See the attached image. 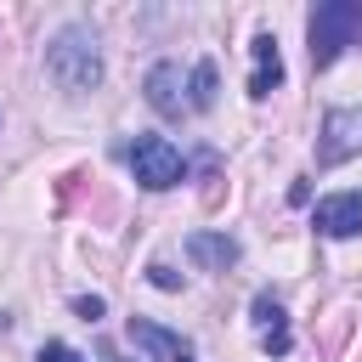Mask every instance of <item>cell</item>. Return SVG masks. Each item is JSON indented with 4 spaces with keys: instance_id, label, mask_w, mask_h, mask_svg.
<instances>
[{
    "instance_id": "obj_1",
    "label": "cell",
    "mask_w": 362,
    "mask_h": 362,
    "mask_svg": "<svg viewBox=\"0 0 362 362\" xmlns=\"http://www.w3.org/2000/svg\"><path fill=\"white\" fill-rule=\"evenodd\" d=\"M45 74L62 85V90H96L102 85V51H96V34L90 28H62L51 45H45Z\"/></svg>"
},
{
    "instance_id": "obj_2",
    "label": "cell",
    "mask_w": 362,
    "mask_h": 362,
    "mask_svg": "<svg viewBox=\"0 0 362 362\" xmlns=\"http://www.w3.org/2000/svg\"><path fill=\"white\" fill-rule=\"evenodd\" d=\"M305 34H311V62L328 68L339 51L362 45V0H322V6L311 11Z\"/></svg>"
},
{
    "instance_id": "obj_3",
    "label": "cell",
    "mask_w": 362,
    "mask_h": 362,
    "mask_svg": "<svg viewBox=\"0 0 362 362\" xmlns=\"http://www.w3.org/2000/svg\"><path fill=\"white\" fill-rule=\"evenodd\" d=\"M124 164L136 170V181H141L147 192H170V187L187 181V158H181L164 136H136V141L124 147Z\"/></svg>"
},
{
    "instance_id": "obj_4",
    "label": "cell",
    "mask_w": 362,
    "mask_h": 362,
    "mask_svg": "<svg viewBox=\"0 0 362 362\" xmlns=\"http://www.w3.org/2000/svg\"><path fill=\"white\" fill-rule=\"evenodd\" d=\"M362 153V107H334L317 130V164H345Z\"/></svg>"
},
{
    "instance_id": "obj_5",
    "label": "cell",
    "mask_w": 362,
    "mask_h": 362,
    "mask_svg": "<svg viewBox=\"0 0 362 362\" xmlns=\"http://www.w3.org/2000/svg\"><path fill=\"white\" fill-rule=\"evenodd\" d=\"M181 85H187V79H181V62H153V68H147V107L164 113V119L192 113V102H187Z\"/></svg>"
},
{
    "instance_id": "obj_6",
    "label": "cell",
    "mask_w": 362,
    "mask_h": 362,
    "mask_svg": "<svg viewBox=\"0 0 362 362\" xmlns=\"http://www.w3.org/2000/svg\"><path fill=\"white\" fill-rule=\"evenodd\" d=\"M311 221H317L322 238H356V232H362V192H334V198H322Z\"/></svg>"
},
{
    "instance_id": "obj_7",
    "label": "cell",
    "mask_w": 362,
    "mask_h": 362,
    "mask_svg": "<svg viewBox=\"0 0 362 362\" xmlns=\"http://www.w3.org/2000/svg\"><path fill=\"white\" fill-rule=\"evenodd\" d=\"M238 238H226V232H192L187 238V260L198 266V272H226V266H238Z\"/></svg>"
},
{
    "instance_id": "obj_8",
    "label": "cell",
    "mask_w": 362,
    "mask_h": 362,
    "mask_svg": "<svg viewBox=\"0 0 362 362\" xmlns=\"http://www.w3.org/2000/svg\"><path fill=\"white\" fill-rule=\"evenodd\" d=\"M130 345L147 351L153 362H192V351H187L170 328H158V322H147V317H130Z\"/></svg>"
},
{
    "instance_id": "obj_9",
    "label": "cell",
    "mask_w": 362,
    "mask_h": 362,
    "mask_svg": "<svg viewBox=\"0 0 362 362\" xmlns=\"http://www.w3.org/2000/svg\"><path fill=\"white\" fill-rule=\"evenodd\" d=\"M255 334H260V345H266L272 356H288V345H294L288 317H283V305H277L272 294H255Z\"/></svg>"
},
{
    "instance_id": "obj_10",
    "label": "cell",
    "mask_w": 362,
    "mask_h": 362,
    "mask_svg": "<svg viewBox=\"0 0 362 362\" xmlns=\"http://www.w3.org/2000/svg\"><path fill=\"white\" fill-rule=\"evenodd\" d=\"M283 85V57H277V40L272 34H255V79H249V96H272Z\"/></svg>"
},
{
    "instance_id": "obj_11",
    "label": "cell",
    "mask_w": 362,
    "mask_h": 362,
    "mask_svg": "<svg viewBox=\"0 0 362 362\" xmlns=\"http://www.w3.org/2000/svg\"><path fill=\"white\" fill-rule=\"evenodd\" d=\"M187 102H192V113H209V107H215V62H192V74H187Z\"/></svg>"
},
{
    "instance_id": "obj_12",
    "label": "cell",
    "mask_w": 362,
    "mask_h": 362,
    "mask_svg": "<svg viewBox=\"0 0 362 362\" xmlns=\"http://www.w3.org/2000/svg\"><path fill=\"white\" fill-rule=\"evenodd\" d=\"M40 362H79V351L62 345V339H51V345H40Z\"/></svg>"
},
{
    "instance_id": "obj_13",
    "label": "cell",
    "mask_w": 362,
    "mask_h": 362,
    "mask_svg": "<svg viewBox=\"0 0 362 362\" xmlns=\"http://www.w3.org/2000/svg\"><path fill=\"white\" fill-rule=\"evenodd\" d=\"M147 277H153L158 288H181V272H170L164 260H153V266H147Z\"/></svg>"
},
{
    "instance_id": "obj_14",
    "label": "cell",
    "mask_w": 362,
    "mask_h": 362,
    "mask_svg": "<svg viewBox=\"0 0 362 362\" xmlns=\"http://www.w3.org/2000/svg\"><path fill=\"white\" fill-rule=\"evenodd\" d=\"M74 311H79L85 322H96V317H102V300H96V294H79V300H74Z\"/></svg>"
},
{
    "instance_id": "obj_15",
    "label": "cell",
    "mask_w": 362,
    "mask_h": 362,
    "mask_svg": "<svg viewBox=\"0 0 362 362\" xmlns=\"http://www.w3.org/2000/svg\"><path fill=\"white\" fill-rule=\"evenodd\" d=\"M102 362H130V356H119V351H102Z\"/></svg>"
}]
</instances>
